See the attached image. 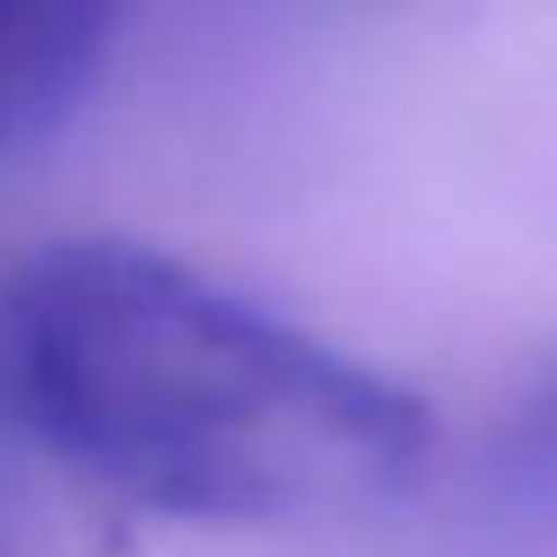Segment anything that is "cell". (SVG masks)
<instances>
[{
	"label": "cell",
	"mask_w": 557,
	"mask_h": 557,
	"mask_svg": "<svg viewBox=\"0 0 557 557\" xmlns=\"http://www.w3.org/2000/svg\"><path fill=\"white\" fill-rule=\"evenodd\" d=\"M479 479L505 518L557 524V355H544L498 407Z\"/></svg>",
	"instance_id": "3957f363"
},
{
	"label": "cell",
	"mask_w": 557,
	"mask_h": 557,
	"mask_svg": "<svg viewBox=\"0 0 557 557\" xmlns=\"http://www.w3.org/2000/svg\"><path fill=\"white\" fill-rule=\"evenodd\" d=\"M0 420L171 518H289L394 492L433 453L400 381L132 236L0 275Z\"/></svg>",
	"instance_id": "6da1fadb"
},
{
	"label": "cell",
	"mask_w": 557,
	"mask_h": 557,
	"mask_svg": "<svg viewBox=\"0 0 557 557\" xmlns=\"http://www.w3.org/2000/svg\"><path fill=\"white\" fill-rule=\"evenodd\" d=\"M125 0H0V151L27 145L112 53Z\"/></svg>",
	"instance_id": "7a4b0ae2"
}]
</instances>
